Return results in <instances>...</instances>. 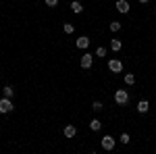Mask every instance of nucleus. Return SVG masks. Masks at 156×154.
Returning <instances> with one entry per match:
<instances>
[{"instance_id":"obj_2","label":"nucleus","mask_w":156,"mask_h":154,"mask_svg":"<svg viewBox=\"0 0 156 154\" xmlns=\"http://www.w3.org/2000/svg\"><path fill=\"white\" fill-rule=\"evenodd\" d=\"M115 144H117V140H115V138H112V135H104V138H102V140H100V146H102V150H106V152H110V150H112V148H115Z\"/></svg>"},{"instance_id":"obj_4","label":"nucleus","mask_w":156,"mask_h":154,"mask_svg":"<svg viewBox=\"0 0 156 154\" xmlns=\"http://www.w3.org/2000/svg\"><path fill=\"white\" fill-rule=\"evenodd\" d=\"M79 65H81V69H92V65H94V54H90V52L81 54V59H79Z\"/></svg>"},{"instance_id":"obj_8","label":"nucleus","mask_w":156,"mask_h":154,"mask_svg":"<svg viewBox=\"0 0 156 154\" xmlns=\"http://www.w3.org/2000/svg\"><path fill=\"white\" fill-rule=\"evenodd\" d=\"M62 133H65V138H69V140H71V138L77 135V127H75V125H65Z\"/></svg>"},{"instance_id":"obj_13","label":"nucleus","mask_w":156,"mask_h":154,"mask_svg":"<svg viewBox=\"0 0 156 154\" xmlns=\"http://www.w3.org/2000/svg\"><path fill=\"white\" fill-rule=\"evenodd\" d=\"M119 142L121 144H129V142H131V135H129L127 131H123V133L119 135Z\"/></svg>"},{"instance_id":"obj_11","label":"nucleus","mask_w":156,"mask_h":154,"mask_svg":"<svg viewBox=\"0 0 156 154\" xmlns=\"http://www.w3.org/2000/svg\"><path fill=\"white\" fill-rule=\"evenodd\" d=\"M90 129H92V131H100V129H102L100 119H92V121H90Z\"/></svg>"},{"instance_id":"obj_12","label":"nucleus","mask_w":156,"mask_h":154,"mask_svg":"<svg viewBox=\"0 0 156 154\" xmlns=\"http://www.w3.org/2000/svg\"><path fill=\"white\" fill-rule=\"evenodd\" d=\"M121 48H123V42L121 40H110V50L112 52H119Z\"/></svg>"},{"instance_id":"obj_15","label":"nucleus","mask_w":156,"mask_h":154,"mask_svg":"<svg viewBox=\"0 0 156 154\" xmlns=\"http://www.w3.org/2000/svg\"><path fill=\"white\" fill-rule=\"evenodd\" d=\"M102 108H104V104H102L100 100H94V102H92V110H94V113H100Z\"/></svg>"},{"instance_id":"obj_16","label":"nucleus","mask_w":156,"mask_h":154,"mask_svg":"<svg viewBox=\"0 0 156 154\" xmlns=\"http://www.w3.org/2000/svg\"><path fill=\"white\" fill-rule=\"evenodd\" d=\"M108 29H110L112 34H117V31L121 29V23H119V21H110V25H108Z\"/></svg>"},{"instance_id":"obj_18","label":"nucleus","mask_w":156,"mask_h":154,"mask_svg":"<svg viewBox=\"0 0 156 154\" xmlns=\"http://www.w3.org/2000/svg\"><path fill=\"white\" fill-rule=\"evenodd\" d=\"M2 94L6 96V98H12V94H15V90H12L11 85H4V90H2Z\"/></svg>"},{"instance_id":"obj_19","label":"nucleus","mask_w":156,"mask_h":154,"mask_svg":"<svg viewBox=\"0 0 156 154\" xmlns=\"http://www.w3.org/2000/svg\"><path fill=\"white\" fill-rule=\"evenodd\" d=\"M96 56H106V48H104V46H100V48L96 50Z\"/></svg>"},{"instance_id":"obj_17","label":"nucleus","mask_w":156,"mask_h":154,"mask_svg":"<svg viewBox=\"0 0 156 154\" xmlns=\"http://www.w3.org/2000/svg\"><path fill=\"white\" fill-rule=\"evenodd\" d=\"M62 31H65V34H69V36H71L73 31H75V25H73V23H65V25H62Z\"/></svg>"},{"instance_id":"obj_3","label":"nucleus","mask_w":156,"mask_h":154,"mask_svg":"<svg viewBox=\"0 0 156 154\" xmlns=\"http://www.w3.org/2000/svg\"><path fill=\"white\" fill-rule=\"evenodd\" d=\"M12 108H15V104H12V100L4 96V98L0 100V115H6V113H11Z\"/></svg>"},{"instance_id":"obj_1","label":"nucleus","mask_w":156,"mask_h":154,"mask_svg":"<svg viewBox=\"0 0 156 154\" xmlns=\"http://www.w3.org/2000/svg\"><path fill=\"white\" fill-rule=\"evenodd\" d=\"M115 102H117L119 106H125V104L129 102V92H127V90H117V92H115Z\"/></svg>"},{"instance_id":"obj_6","label":"nucleus","mask_w":156,"mask_h":154,"mask_svg":"<svg viewBox=\"0 0 156 154\" xmlns=\"http://www.w3.org/2000/svg\"><path fill=\"white\" fill-rule=\"evenodd\" d=\"M75 46L79 48V50H85V48L90 46V38L87 36H79L77 40H75Z\"/></svg>"},{"instance_id":"obj_7","label":"nucleus","mask_w":156,"mask_h":154,"mask_svg":"<svg viewBox=\"0 0 156 154\" xmlns=\"http://www.w3.org/2000/svg\"><path fill=\"white\" fill-rule=\"evenodd\" d=\"M115 6H117V11L123 13V15H125V13H129V9H131L127 0H117V4H115Z\"/></svg>"},{"instance_id":"obj_10","label":"nucleus","mask_w":156,"mask_h":154,"mask_svg":"<svg viewBox=\"0 0 156 154\" xmlns=\"http://www.w3.org/2000/svg\"><path fill=\"white\" fill-rule=\"evenodd\" d=\"M69 6H71V11H73V13H77V15H79V13L83 11V4H81L79 0H73V2L69 4Z\"/></svg>"},{"instance_id":"obj_20","label":"nucleus","mask_w":156,"mask_h":154,"mask_svg":"<svg viewBox=\"0 0 156 154\" xmlns=\"http://www.w3.org/2000/svg\"><path fill=\"white\" fill-rule=\"evenodd\" d=\"M46 2V6H56L58 4V0H44Z\"/></svg>"},{"instance_id":"obj_21","label":"nucleus","mask_w":156,"mask_h":154,"mask_svg":"<svg viewBox=\"0 0 156 154\" xmlns=\"http://www.w3.org/2000/svg\"><path fill=\"white\" fill-rule=\"evenodd\" d=\"M148 2H150V0H140V4H148Z\"/></svg>"},{"instance_id":"obj_9","label":"nucleus","mask_w":156,"mask_h":154,"mask_svg":"<svg viewBox=\"0 0 156 154\" xmlns=\"http://www.w3.org/2000/svg\"><path fill=\"white\" fill-rule=\"evenodd\" d=\"M135 108H137V113H142V115H144V113H148V110H150V102H148V100H140Z\"/></svg>"},{"instance_id":"obj_5","label":"nucleus","mask_w":156,"mask_h":154,"mask_svg":"<svg viewBox=\"0 0 156 154\" xmlns=\"http://www.w3.org/2000/svg\"><path fill=\"white\" fill-rule=\"evenodd\" d=\"M108 71L110 73H121L123 71V63L119 59H110L108 60Z\"/></svg>"},{"instance_id":"obj_14","label":"nucleus","mask_w":156,"mask_h":154,"mask_svg":"<svg viewBox=\"0 0 156 154\" xmlns=\"http://www.w3.org/2000/svg\"><path fill=\"white\" fill-rule=\"evenodd\" d=\"M123 79H125L127 85H133V83H135V75H133V73H125V77H123Z\"/></svg>"}]
</instances>
